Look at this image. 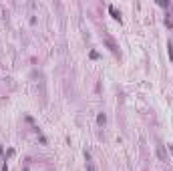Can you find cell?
<instances>
[{"mask_svg":"<svg viewBox=\"0 0 173 171\" xmlns=\"http://www.w3.org/2000/svg\"><path fill=\"white\" fill-rule=\"evenodd\" d=\"M111 14H113V16H115V18H119V12H117V10H115V6H111Z\"/></svg>","mask_w":173,"mask_h":171,"instance_id":"2","label":"cell"},{"mask_svg":"<svg viewBox=\"0 0 173 171\" xmlns=\"http://www.w3.org/2000/svg\"><path fill=\"white\" fill-rule=\"evenodd\" d=\"M107 44H109V49L113 50V53H115V54L119 53V50H117V46H115V44H113V40H111V38H107Z\"/></svg>","mask_w":173,"mask_h":171,"instance_id":"1","label":"cell"},{"mask_svg":"<svg viewBox=\"0 0 173 171\" xmlns=\"http://www.w3.org/2000/svg\"><path fill=\"white\" fill-rule=\"evenodd\" d=\"M167 49H169V54H171V60H173V44L167 42Z\"/></svg>","mask_w":173,"mask_h":171,"instance_id":"3","label":"cell"}]
</instances>
